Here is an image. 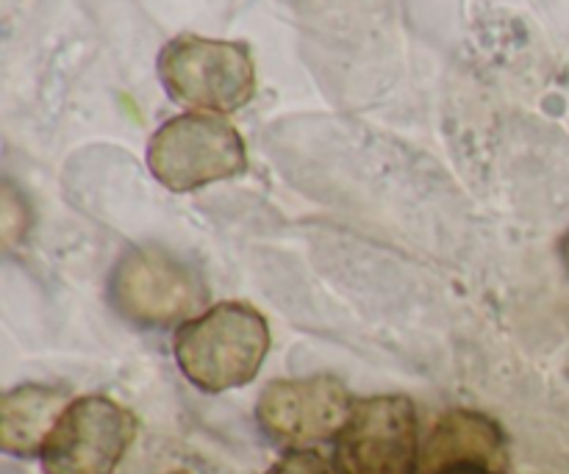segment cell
I'll return each instance as SVG.
<instances>
[{
    "label": "cell",
    "instance_id": "11",
    "mask_svg": "<svg viewBox=\"0 0 569 474\" xmlns=\"http://www.w3.org/2000/svg\"><path fill=\"white\" fill-rule=\"evenodd\" d=\"M433 474H492V472L483 470V466H448V470H439Z\"/></svg>",
    "mask_w": 569,
    "mask_h": 474
},
{
    "label": "cell",
    "instance_id": "10",
    "mask_svg": "<svg viewBox=\"0 0 569 474\" xmlns=\"http://www.w3.org/2000/svg\"><path fill=\"white\" fill-rule=\"evenodd\" d=\"M264 474H331L326 461L311 450H289L276 466H270Z\"/></svg>",
    "mask_w": 569,
    "mask_h": 474
},
{
    "label": "cell",
    "instance_id": "5",
    "mask_svg": "<svg viewBox=\"0 0 569 474\" xmlns=\"http://www.w3.org/2000/svg\"><path fill=\"white\" fill-rule=\"evenodd\" d=\"M333 442L339 474H417L420 466L417 409L400 394L356 400L353 414Z\"/></svg>",
    "mask_w": 569,
    "mask_h": 474
},
{
    "label": "cell",
    "instance_id": "6",
    "mask_svg": "<svg viewBox=\"0 0 569 474\" xmlns=\"http://www.w3.org/2000/svg\"><path fill=\"white\" fill-rule=\"evenodd\" d=\"M137 438V420L103 394L78 397L42 447L44 474H111Z\"/></svg>",
    "mask_w": 569,
    "mask_h": 474
},
{
    "label": "cell",
    "instance_id": "4",
    "mask_svg": "<svg viewBox=\"0 0 569 474\" xmlns=\"http://www.w3.org/2000/svg\"><path fill=\"white\" fill-rule=\"evenodd\" d=\"M111 305L133 325L170 327L194 320L206 303L203 281L161 248L128 250L109 283Z\"/></svg>",
    "mask_w": 569,
    "mask_h": 474
},
{
    "label": "cell",
    "instance_id": "12",
    "mask_svg": "<svg viewBox=\"0 0 569 474\" xmlns=\"http://www.w3.org/2000/svg\"><path fill=\"white\" fill-rule=\"evenodd\" d=\"M561 259H565L567 272H569V233L565 236V242H561Z\"/></svg>",
    "mask_w": 569,
    "mask_h": 474
},
{
    "label": "cell",
    "instance_id": "3",
    "mask_svg": "<svg viewBox=\"0 0 569 474\" xmlns=\"http://www.w3.org/2000/svg\"><path fill=\"white\" fill-rule=\"evenodd\" d=\"M148 167L170 192H194L248 170V148L237 128L220 114H178L148 142Z\"/></svg>",
    "mask_w": 569,
    "mask_h": 474
},
{
    "label": "cell",
    "instance_id": "8",
    "mask_svg": "<svg viewBox=\"0 0 569 474\" xmlns=\"http://www.w3.org/2000/svg\"><path fill=\"white\" fill-rule=\"evenodd\" d=\"M448 466H483L492 474H509V444L498 422L478 411L445 414L422 444L417 474H433Z\"/></svg>",
    "mask_w": 569,
    "mask_h": 474
},
{
    "label": "cell",
    "instance_id": "13",
    "mask_svg": "<svg viewBox=\"0 0 569 474\" xmlns=\"http://www.w3.org/2000/svg\"><path fill=\"white\" fill-rule=\"evenodd\" d=\"M167 474H192V472H183V470H176V472H167Z\"/></svg>",
    "mask_w": 569,
    "mask_h": 474
},
{
    "label": "cell",
    "instance_id": "1",
    "mask_svg": "<svg viewBox=\"0 0 569 474\" xmlns=\"http://www.w3.org/2000/svg\"><path fill=\"white\" fill-rule=\"evenodd\" d=\"M178 370L200 392L248 386L270 353V325L248 303H222L176 331Z\"/></svg>",
    "mask_w": 569,
    "mask_h": 474
},
{
    "label": "cell",
    "instance_id": "7",
    "mask_svg": "<svg viewBox=\"0 0 569 474\" xmlns=\"http://www.w3.org/2000/svg\"><path fill=\"white\" fill-rule=\"evenodd\" d=\"M353 405L356 400L345 383L331 375L272 381L261 392L256 420L272 442L289 450H309L311 444L337 438Z\"/></svg>",
    "mask_w": 569,
    "mask_h": 474
},
{
    "label": "cell",
    "instance_id": "2",
    "mask_svg": "<svg viewBox=\"0 0 569 474\" xmlns=\"http://www.w3.org/2000/svg\"><path fill=\"white\" fill-rule=\"evenodd\" d=\"M156 67L167 94L203 114H233L256 94V64L244 42L183 33L161 48Z\"/></svg>",
    "mask_w": 569,
    "mask_h": 474
},
{
    "label": "cell",
    "instance_id": "9",
    "mask_svg": "<svg viewBox=\"0 0 569 474\" xmlns=\"http://www.w3.org/2000/svg\"><path fill=\"white\" fill-rule=\"evenodd\" d=\"M70 394L56 386L26 383L0 400V447L17 458L42 455L44 442L53 433L56 422L70 405Z\"/></svg>",
    "mask_w": 569,
    "mask_h": 474
}]
</instances>
